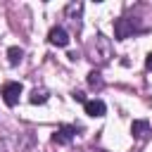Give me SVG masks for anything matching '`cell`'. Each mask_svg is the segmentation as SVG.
<instances>
[{"mask_svg":"<svg viewBox=\"0 0 152 152\" xmlns=\"http://www.w3.org/2000/svg\"><path fill=\"white\" fill-rule=\"evenodd\" d=\"M109 57H112V43H109L107 36L97 33L95 40L88 45V59L95 62V64H107Z\"/></svg>","mask_w":152,"mask_h":152,"instance_id":"6da1fadb","label":"cell"},{"mask_svg":"<svg viewBox=\"0 0 152 152\" xmlns=\"http://www.w3.org/2000/svg\"><path fill=\"white\" fill-rule=\"evenodd\" d=\"M21 83H17V81H7L5 86H2V90H0V95H2V100H5V104L7 107H14L17 102H19V95H21Z\"/></svg>","mask_w":152,"mask_h":152,"instance_id":"7a4b0ae2","label":"cell"},{"mask_svg":"<svg viewBox=\"0 0 152 152\" xmlns=\"http://www.w3.org/2000/svg\"><path fill=\"white\" fill-rule=\"evenodd\" d=\"M133 31H135V26H133V21H131L128 17H119V19L114 21V38H116V40H126Z\"/></svg>","mask_w":152,"mask_h":152,"instance_id":"3957f363","label":"cell"},{"mask_svg":"<svg viewBox=\"0 0 152 152\" xmlns=\"http://www.w3.org/2000/svg\"><path fill=\"white\" fill-rule=\"evenodd\" d=\"M74 135H76V126L64 124V126L57 128V133H52V142H55V145H66V142L74 140Z\"/></svg>","mask_w":152,"mask_h":152,"instance_id":"277c9868","label":"cell"},{"mask_svg":"<svg viewBox=\"0 0 152 152\" xmlns=\"http://www.w3.org/2000/svg\"><path fill=\"white\" fill-rule=\"evenodd\" d=\"M81 12H83V2H69L64 7V17L76 26V31H81Z\"/></svg>","mask_w":152,"mask_h":152,"instance_id":"5b68a950","label":"cell"},{"mask_svg":"<svg viewBox=\"0 0 152 152\" xmlns=\"http://www.w3.org/2000/svg\"><path fill=\"white\" fill-rule=\"evenodd\" d=\"M48 40H50L52 45H57V48H66V45H69V33H66L62 26H52L50 33H48Z\"/></svg>","mask_w":152,"mask_h":152,"instance_id":"8992f818","label":"cell"},{"mask_svg":"<svg viewBox=\"0 0 152 152\" xmlns=\"http://www.w3.org/2000/svg\"><path fill=\"white\" fill-rule=\"evenodd\" d=\"M83 107H86V114L93 116V119H95V116H104V112H107V104H104L102 100H86Z\"/></svg>","mask_w":152,"mask_h":152,"instance_id":"52a82bcc","label":"cell"},{"mask_svg":"<svg viewBox=\"0 0 152 152\" xmlns=\"http://www.w3.org/2000/svg\"><path fill=\"white\" fill-rule=\"evenodd\" d=\"M131 133H133L135 140H142V138L150 133V121H147V119H135V121L131 124Z\"/></svg>","mask_w":152,"mask_h":152,"instance_id":"ba28073f","label":"cell"},{"mask_svg":"<svg viewBox=\"0 0 152 152\" xmlns=\"http://www.w3.org/2000/svg\"><path fill=\"white\" fill-rule=\"evenodd\" d=\"M28 100H31V104H43V102H48V90L45 88H33Z\"/></svg>","mask_w":152,"mask_h":152,"instance_id":"9c48e42d","label":"cell"},{"mask_svg":"<svg viewBox=\"0 0 152 152\" xmlns=\"http://www.w3.org/2000/svg\"><path fill=\"white\" fill-rule=\"evenodd\" d=\"M21 57H24V50H21V48H17V45H14V48H10V50H7V62H10L12 66H14V64H19V62H21Z\"/></svg>","mask_w":152,"mask_h":152,"instance_id":"30bf717a","label":"cell"},{"mask_svg":"<svg viewBox=\"0 0 152 152\" xmlns=\"http://www.w3.org/2000/svg\"><path fill=\"white\" fill-rule=\"evenodd\" d=\"M88 86H90L93 90H100V88L104 86V81H102V74H100V71H90V74H88Z\"/></svg>","mask_w":152,"mask_h":152,"instance_id":"8fae6325","label":"cell"},{"mask_svg":"<svg viewBox=\"0 0 152 152\" xmlns=\"http://www.w3.org/2000/svg\"><path fill=\"white\" fill-rule=\"evenodd\" d=\"M74 100H76V102H83V104H86V95H83L81 90H74Z\"/></svg>","mask_w":152,"mask_h":152,"instance_id":"7c38bea8","label":"cell"},{"mask_svg":"<svg viewBox=\"0 0 152 152\" xmlns=\"http://www.w3.org/2000/svg\"><path fill=\"white\" fill-rule=\"evenodd\" d=\"M145 66H147V69H150V71H152V52H150V55H147V59H145Z\"/></svg>","mask_w":152,"mask_h":152,"instance_id":"4fadbf2b","label":"cell"},{"mask_svg":"<svg viewBox=\"0 0 152 152\" xmlns=\"http://www.w3.org/2000/svg\"><path fill=\"white\" fill-rule=\"evenodd\" d=\"M90 152H104V150H90Z\"/></svg>","mask_w":152,"mask_h":152,"instance_id":"5bb4252c","label":"cell"}]
</instances>
